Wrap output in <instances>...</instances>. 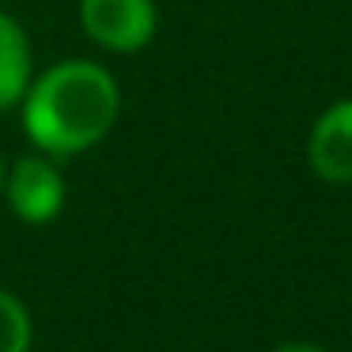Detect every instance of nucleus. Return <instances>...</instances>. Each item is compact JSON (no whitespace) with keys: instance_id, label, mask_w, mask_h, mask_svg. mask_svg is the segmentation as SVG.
Segmentation results:
<instances>
[{"instance_id":"f257e3e1","label":"nucleus","mask_w":352,"mask_h":352,"mask_svg":"<svg viewBox=\"0 0 352 352\" xmlns=\"http://www.w3.org/2000/svg\"><path fill=\"white\" fill-rule=\"evenodd\" d=\"M122 114V87L114 72L91 57H65L34 72L19 122L34 152L65 163L110 137Z\"/></svg>"},{"instance_id":"f03ea898","label":"nucleus","mask_w":352,"mask_h":352,"mask_svg":"<svg viewBox=\"0 0 352 352\" xmlns=\"http://www.w3.org/2000/svg\"><path fill=\"white\" fill-rule=\"evenodd\" d=\"M0 197L8 201L16 220L31 223V228H46L65 212L69 182H65V170L57 160L42 152H27L16 163H8V182H4Z\"/></svg>"},{"instance_id":"7ed1b4c3","label":"nucleus","mask_w":352,"mask_h":352,"mask_svg":"<svg viewBox=\"0 0 352 352\" xmlns=\"http://www.w3.org/2000/svg\"><path fill=\"white\" fill-rule=\"evenodd\" d=\"M80 27L102 54H140L155 42V0H80Z\"/></svg>"},{"instance_id":"20e7f679","label":"nucleus","mask_w":352,"mask_h":352,"mask_svg":"<svg viewBox=\"0 0 352 352\" xmlns=\"http://www.w3.org/2000/svg\"><path fill=\"white\" fill-rule=\"evenodd\" d=\"M307 163L329 186L352 182V99H337L307 133Z\"/></svg>"},{"instance_id":"39448f33","label":"nucleus","mask_w":352,"mask_h":352,"mask_svg":"<svg viewBox=\"0 0 352 352\" xmlns=\"http://www.w3.org/2000/svg\"><path fill=\"white\" fill-rule=\"evenodd\" d=\"M34 80L31 34L12 12H0V114L19 110Z\"/></svg>"},{"instance_id":"423d86ee","label":"nucleus","mask_w":352,"mask_h":352,"mask_svg":"<svg viewBox=\"0 0 352 352\" xmlns=\"http://www.w3.org/2000/svg\"><path fill=\"white\" fill-rule=\"evenodd\" d=\"M31 311L16 292L0 288V352H31Z\"/></svg>"},{"instance_id":"0eeeda50","label":"nucleus","mask_w":352,"mask_h":352,"mask_svg":"<svg viewBox=\"0 0 352 352\" xmlns=\"http://www.w3.org/2000/svg\"><path fill=\"white\" fill-rule=\"evenodd\" d=\"M273 352H326V349H318V344H280Z\"/></svg>"},{"instance_id":"6e6552de","label":"nucleus","mask_w":352,"mask_h":352,"mask_svg":"<svg viewBox=\"0 0 352 352\" xmlns=\"http://www.w3.org/2000/svg\"><path fill=\"white\" fill-rule=\"evenodd\" d=\"M4 182H8V160H4V152H0V193H4Z\"/></svg>"}]
</instances>
